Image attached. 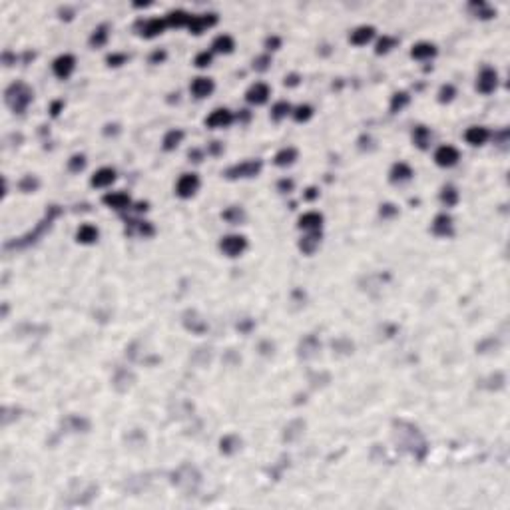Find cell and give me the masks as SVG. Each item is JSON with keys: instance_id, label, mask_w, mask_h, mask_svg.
<instances>
[{"instance_id": "1", "label": "cell", "mask_w": 510, "mask_h": 510, "mask_svg": "<svg viewBox=\"0 0 510 510\" xmlns=\"http://www.w3.org/2000/svg\"><path fill=\"white\" fill-rule=\"evenodd\" d=\"M4 100H6V104L10 106L12 112L22 114L24 110L28 108V104L32 102V90H30L24 82H14V84H10V86L6 88Z\"/></svg>"}, {"instance_id": "2", "label": "cell", "mask_w": 510, "mask_h": 510, "mask_svg": "<svg viewBox=\"0 0 510 510\" xmlns=\"http://www.w3.org/2000/svg\"><path fill=\"white\" fill-rule=\"evenodd\" d=\"M261 167H263V163L259 162V160H247V162L235 163L232 167H228L223 176L230 178V180H235V178H253V176H257L261 172Z\"/></svg>"}, {"instance_id": "3", "label": "cell", "mask_w": 510, "mask_h": 510, "mask_svg": "<svg viewBox=\"0 0 510 510\" xmlns=\"http://www.w3.org/2000/svg\"><path fill=\"white\" fill-rule=\"evenodd\" d=\"M219 247H221V251L225 255L237 257V255H241L245 249H247V239H245L243 235H225V237L221 239Z\"/></svg>"}, {"instance_id": "4", "label": "cell", "mask_w": 510, "mask_h": 510, "mask_svg": "<svg viewBox=\"0 0 510 510\" xmlns=\"http://www.w3.org/2000/svg\"><path fill=\"white\" fill-rule=\"evenodd\" d=\"M197 187H200V178L195 176V174H184L180 180H178V184H176V193L180 195V197H191L195 191H197Z\"/></svg>"}, {"instance_id": "5", "label": "cell", "mask_w": 510, "mask_h": 510, "mask_svg": "<svg viewBox=\"0 0 510 510\" xmlns=\"http://www.w3.org/2000/svg\"><path fill=\"white\" fill-rule=\"evenodd\" d=\"M496 86H498V74L492 68H483L476 80V90L483 94H490L496 90Z\"/></svg>"}, {"instance_id": "6", "label": "cell", "mask_w": 510, "mask_h": 510, "mask_svg": "<svg viewBox=\"0 0 510 510\" xmlns=\"http://www.w3.org/2000/svg\"><path fill=\"white\" fill-rule=\"evenodd\" d=\"M459 158H461V154H459V150H457L455 146H441V148L435 152V162L439 163L441 167H450V165H455V163L459 162Z\"/></svg>"}, {"instance_id": "7", "label": "cell", "mask_w": 510, "mask_h": 510, "mask_svg": "<svg viewBox=\"0 0 510 510\" xmlns=\"http://www.w3.org/2000/svg\"><path fill=\"white\" fill-rule=\"evenodd\" d=\"M76 68V58L72 56V54H62V56H58L56 60H54V64H52V70H54V74L58 76V78H68L70 74L74 72Z\"/></svg>"}, {"instance_id": "8", "label": "cell", "mask_w": 510, "mask_h": 510, "mask_svg": "<svg viewBox=\"0 0 510 510\" xmlns=\"http://www.w3.org/2000/svg\"><path fill=\"white\" fill-rule=\"evenodd\" d=\"M232 122H233V114L228 108H217V110H213L206 118V126L208 128H228Z\"/></svg>"}, {"instance_id": "9", "label": "cell", "mask_w": 510, "mask_h": 510, "mask_svg": "<svg viewBox=\"0 0 510 510\" xmlns=\"http://www.w3.org/2000/svg\"><path fill=\"white\" fill-rule=\"evenodd\" d=\"M269 86L267 84H263V82H257L253 84L247 94H245V100L249 102V104H255V106H261V104H265L267 102V98H269Z\"/></svg>"}, {"instance_id": "10", "label": "cell", "mask_w": 510, "mask_h": 510, "mask_svg": "<svg viewBox=\"0 0 510 510\" xmlns=\"http://www.w3.org/2000/svg\"><path fill=\"white\" fill-rule=\"evenodd\" d=\"M323 225V215L317 211H307L299 217V228L307 232H319Z\"/></svg>"}, {"instance_id": "11", "label": "cell", "mask_w": 510, "mask_h": 510, "mask_svg": "<svg viewBox=\"0 0 510 510\" xmlns=\"http://www.w3.org/2000/svg\"><path fill=\"white\" fill-rule=\"evenodd\" d=\"M215 22H217V16H215V14H200V16H191L187 28H189L193 34H202L206 28L213 26Z\"/></svg>"}, {"instance_id": "12", "label": "cell", "mask_w": 510, "mask_h": 510, "mask_svg": "<svg viewBox=\"0 0 510 510\" xmlns=\"http://www.w3.org/2000/svg\"><path fill=\"white\" fill-rule=\"evenodd\" d=\"M114 182H116V172L112 167H100L90 180V184L94 187H106L110 184H114Z\"/></svg>"}, {"instance_id": "13", "label": "cell", "mask_w": 510, "mask_h": 510, "mask_svg": "<svg viewBox=\"0 0 510 510\" xmlns=\"http://www.w3.org/2000/svg\"><path fill=\"white\" fill-rule=\"evenodd\" d=\"M213 80L211 78H195L193 82H191V86H189V90H191V94L195 96V98H206V96H209V94L213 92Z\"/></svg>"}, {"instance_id": "14", "label": "cell", "mask_w": 510, "mask_h": 510, "mask_svg": "<svg viewBox=\"0 0 510 510\" xmlns=\"http://www.w3.org/2000/svg\"><path fill=\"white\" fill-rule=\"evenodd\" d=\"M488 138H490V132H488L487 128H483V126H472V128H468L466 134H464V139H466L470 146H483Z\"/></svg>"}, {"instance_id": "15", "label": "cell", "mask_w": 510, "mask_h": 510, "mask_svg": "<svg viewBox=\"0 0 510 510\" xmlns=\"http://www.w3.org/2000/svg\"><path fill=\"white\" fill-rule=\"evenodd\" d=\"M104 204L114 209H126L130 204H132V200H130V195L124 193V191H114V193H106V195H104Z\"/></svg>"}, {"instance_id": "16", "label": "cell", "mask_w": 510, "mask_h": 510, "mask_svg": "<svg viewBox=\"0 0 510 510\" xmlns=\"http://www.w3.org/2000/svg\"><path fill=\"white\" fill-rule=\"evenodd\" d=\"M375 36V28L373 26H359L351 32V42L355 46H365L369 40Z\"/></svg>"}, {"instance_id": "17", "label": "cell", "mask_w": 510, "mask_h": 510, "mask_svg": "<svg viewBox=\"0 0 510 510\" xmlns=\"http://www.w3.org/2000/svg\"><path fill=\"white\" fill-rule=\"evenodd\" d=\"M433 232L437 235H452V217L446 213H439L433 221Z\"/></svg>"}, {"instance_id": "18", "label": "cell", "mask_w": 510, "mask_h": 510, "mask_svg": "<svg viewBox=\"0 0 510 510\" xmlns=\"http://www.w3.org/2000/svg\"><path fill=\"white\" fill-rule=\"evenodd\" d=\"M435 54H437V48H435V44H431V42H418V44H415L413 50H411V56L417 58V60L433 58Z\"/></svg>"}, {"instance_id": "19", "label": "cell", "mask_w": 510, "mask_h": 510, "mask_svg": "<svg viewBox=\"0 0 510 510\" xmlns=\"http://www.w3.org/2000/svg\"><path fill=\"white\" fill-rule=\"evenodd\" d=\"M163 28H165V20H162V18H152V20H148V22L141 26V36L154 38V36L162 34Z\"/></svg>"}, {"instance_id": "20", "label": "cell", "mask_w": 510, "mask_h": 510, "mask_svg": "<svg viewBox=\"0 0 510 510\" xmlns=\"http://www.w3.org/2000/svg\"><path fill=\"white\" fill-rule=\"evenodd\" d=\"M98 235H100V232H98V228H94V225H90V223H84V225H80V230L76 232V239L80 241V243H94L96 239H98Z\"/></svg>"}, {"instance_id": "21", "label": "cell", "mask_w": 510, "mask_h": 510, "mask_svg": "<svg viewBox=\"0 0 510 510\" xmlns=\"http://www.w3.org/2000/svg\"><path fill=\"white\" fill-rule=\"evenodd\" d=\"M413 178V169L407 165V163L399 162L394 163L393 167H391V182H407V180H411Z\"/></svg>"}, {"instance_id": "22", "label": "cell", "mask_w": 510, "mask_h": 510, "mask_svg": "<svg viewBox=\"0 0 510 510\" xmlns=\"http://www.w3.org/2000/svg\"><path fill=\"white\" fill-rule=\"evenodd\" d=\"M295 160H297V150L295 148H283V150H279L277 154H275V158H273L275 165H279V167L291 165Z\"/></svg>"}, {"instance_id": "23", "label": "cell", "mask_w": 510, "mask_h": 510, "mask_svg": "<svg viewBox=\"0 0 510 510\" xmlns=\"http://www.w3.org/2000/svg\"><path fill=\"white\" fill-rule=\"evenodd\" d=\"M189 20H191V16L187 14L186 10H172V12H167V16H165V24H167V26H176V28L187 26Z\"/></svg>"}, {"instance_id": "24", "label": "cell", "mask_w": 510, "mask_h": 510, "mask_svg": "<svg viewBox=\"0 0 510 510\" xmlns=\"http://www.w3.org/2000/svg\"><path fill=\"white\" fill-rule=\"evenodd\" d=\"M413 141L415 146L420 148V150H427L429 148V141H431V130L427 126H417L413 130Z\"/></svg>"}, {"instance_id": "25", "label": "cell", "mask_w": 510, "mask_h": 510, "mask_svg": "<svg viewBox=\"0 0 510 510\" xmlns=\"http://www.w3.org/2000/svg\"><path fill=\"white\" fill-rule=\"evenodd\" d=\"M317 351H319V341H317L313 335H307V337L301 341V345H299V355L305 357V359H309V357H313Z\"/></svg>"}, {"instance_id": "26", "label": "cell", "mask_w": 510, "mask_h": 510, "mask_svg": "<svg viewBox=\"0 0 510 510\" xmlns=\"http://www.w3.org/2000/svg\"><path fill=\"white\" fill-rule=\"evenodd\" d=\"M184 317H186V319H184L186 327L187 329H191L193 333H204V331L208 329V325L204 323V319H200V317H197V313H195V311H187Z\"/></svg>"}, {"instance_id": "27", "label": "cell", "mask_w": 510, "mask_h": 510, "mask_svg": "<svg viewBox=\"0 0 510 510\" xmlns=\"http://www.w3.org/2000/svg\"><path fill=\"white\" fill-rule=\"evenodd\" d=\"M184 139V132L182 130H169L165 136H163V150L165 152H172L176 150Z\"/></svg>"}, {"instance_id": "28", "label": "cell", "mask_w": 510, "mask_h": 510, "mask_svg": "<svg viewBox=\"0 0 510 510\" xmlns=\"http://www.w3.org/2000/svg\"><path fill=\"white\" fill-rule=\"evenodd\" d=\"M319 239H321V235L319 232H311L307 237H303L301 243H299V247L303 249V253L311 255L315 249H317V245H319Z\"/></svg>"}, {"instance_id": "29", "label": "cell", "mask_w": 510, "mask_h": 510, "mask_svg": "<svg viewBox=\"0 0 510 510\" xmlns=\"http://www.w3.org/2000/svg\"><path fill=\"white\" fill-rule=\"evenodd\" d=\"M233 48H235V42H233L232 36H228V34H221V36H217V38L213 40V50H215V52L230 54Z\"/></svg>"}, {"instance_id": "30", "label": "cell", "mask_w": 510, "mask_h": 510, "mask_svg": "<svg viewBox=\"0 0 510 510\" xmlns=\"http://www.w3.org/2000/svg\"><path fill=\"white\" fill-rule=\"evenodd\" d=\"M108 36H110L108 26H106V24H102V26H98V28L94 30V34L90 36V44H92L94 48L104 46V44L108 42Z\"/></svg>"}, {"instance_id": "31", "label": "cell", "mask_w": 510, "mask_h": 510, "mask_svg": "<svg viewBox=\"0 0 510 510\" xmlns=\"http://www.w3.org/2000/svg\"><path fill=\"white\" fill-rule=\"evenodd\" d=\"M223 219L230 221V223H233V225H237V223H241V221L245 219V211H243V208L232 206V208H228L223 211Z\"/></svg>"}, {"instance_id": "32", "label": "cell", "mask_w": 510, "mask_h": 510, "mask_svg": "<svg viewBox=\"0 0 510 510\" xmlns=\"http://www.w3.org/2000/svg\"><path fill=\"white\" fill-rule=\"evenodd\" d=\"M441 202L444 206H455L457 202H459V191H457V187L455 186H444L441 191Z\"/></svg>"}, {"instance_id": "33", "label": "cell", "mask_w": 510, "mask_h": 510, "mask_svg": "<svg viewBox=\"0 0 510 510\" xmlns=\"http://www.w3.org/2000/svg\"><path fill=\"white\" fill-rule=\"evenodd\" d=\"M239 444H241V441H239L237 437L228 435V437H223V439H221V442H219V448H221V452H223V455H232V452H235V450L239 448Z\"/></svg>"}, {"instance_id": "34", "label": "cell", "mask_w": 510, "mask_h": 510, "mask_svg": "<svg viewBox=\"0 0 510 510\" xmlns=\"http://www.w3.org/2000/svg\"><path fill=\"white\" fill-rule=\"evenodd\" d=\"M407 104H409V94L407 92H396L393 98H391V112H393V114L394 112H401Z\"/></svg>"}, {"instance_id": "35", "label": "cell", "mask_w": 510, "mask_h": 510, "mask_svg": "<svg viewBox=\"0 0 510 510\" xmlns=\"http://www.w3.org/2000/svg\"><path fill=\"white\" fill-rule=\"evenodd\" d=\"M38 186H40V182H38V178H34V176H24L22 180H20V184H18L20 191H24V193L36 191Z\"/></svg>"}, {"instance_id": "36", "label": "cell", "mask_w": 510, "mask_h": 510, "mask_svg": "<svg viewBox=\"0 0 510 510\" xmlns=\"http://www.w3.org/2000/svg\"><path fill=\"white\" fill-rule=\"evenodd\" d=\"M287 114H291L289 102H277V104L271 108V118H273V120H283Z\"/></svg>"}, {"instance_id": "37", "label": "cell", "mask_w": 510, "mask_h": 510, "mask_svg": "<svg viewBox=\"0 0 510 510\" xmlns=\"http://www.w3.org/2000/svg\"><path fill=\"white\" fill-rule=\"evenodd\" d=\"M301 427H305V422L301 420H295V422H291L287 429H285V441H295L299 435H301Z\"/></svg>"}, {"instance_id": "38", "label": "cell", "mask_w": 510, "mask_h": 510, "mask_svg": "<svg viewBox=\"0 0 510 510\" xmlns=\"http://www.w3.org/2000/svg\"><path fill=\"white\" fill-rule=\"evenodd\" d=\"M393 46H396V38H393V36H383V38L377 42L375 52H377V54H387Z\"/></svg>"}, {"instance_id": "39", "label": "cell", "mask_w": 510, "mask_h": 510, "mask_svg": "<svg viewBox=\"0 0 510 510\" xmlns=\"http://www.w3.org/2000/svg\"><path fill=\"white\" fill-rule=\"evenodd\" d=\"M311 116H313V108H311V106H307V104H301V106H297V108L293 110V118H295V122H307Z\"/></svg>"}, {"instance_id": "40", "label": "cell", "mask_w": 510, "mask_h": 510, "mask_svg": "<svg viewBox=\"0 0 510 510\" xmlns=\"http://www.w3.org/2000/svg\"><path fill=\"white\" fill-rule=\"evenodd\" d=\"M470 8H472V10H476V14H478L480 18H492V16H494L492 8H488L485 2H472V4H470Z\"/></svg>"}, {"instance_id": "41", "label": "cell", "mask_w": 510, "mask_h": 510, "mask_svg": "<svg viewBox=\"0 0 510 510\" xmlns=\"http://www.w3.org/2000/svg\"><path fill=\"white\" fill-rule=\"evenodd\" d=\"M457 96V90H455V86L452 84H444L441 88V92H439V102L442 104H446V102H450L452 98Z\"/></svg>"}, {"instance_id": "42", "label": "cell", "mask_w": 510, "mask_h": 510, "mask_svg": "<svg viewBox=\"0 0 510 510\" xmlns=\"http://www.w3.org/2000/svg\"><path fill=\"white\" fill-rule=\"evenodd\" d=\"M84 165H86V158L82 156V154H76V156H72L68 162V169L70 172H82L84 169Z\"/></svg>"}, {"instance_id": "43", "label": "cell", "mask_w": 510, "mask_h": 510, "mask_svg": "<svg viewBox=\"0 0 510 510\" xmlns=\"http://www.w3.org/2000/svg\"><path fill=\"white\" fill-rule=\"evenodd\" d=\"M193 64L197 66V68H206V66H209L211 64V52H200L197 56H195V60H193Z\"/></svg>"}, {"instance_id": "44", "label": "cell", "mask_w": 510, "mask_h": 510, "mask_svg": "<svg viewBox=\"0 0 510 510\" xmlns=\"http://www.w3.org/2000/svg\"><path fill=\"white\" fill-rule=\"evenodd\" d=\"M269 64H271V58L267 56V54H263V56H257L253 60V68L257 72H263V70L269 68Z\"/></svg>"}, {"instance_id": "45", "label": "cell", "mask_w": 510, "mask_h": 510, "mask_svg": "<svg viewBox=\"0 0 510 510\" xmlns=\"http://www.w3.org/2000/svg\"><path fill=\"white\" fill-rule=\"evenodd\" d=\"M126 60H128V56L126 54H110L108 58H106V62H108V66H122V64H126Z\"/></svg>"}, {"instance_id": "46", "label": "cell", "mask_w": 510, "mask_h": 510, "mask_svg": "<svg viewBox=\"0 0 510 510\" xmlns=\"http://www.w3.org/2000/svg\"><path fill=\"white\" fill-rule=\"evenodd\" d=\"M136 225H138L139 235H144V237L154 235V225H152V223H148V221H136Z\"/></svg>"}, {"instance_id": "47", "label": "cell", "mask_w": 510, "mask_h": 510, "mask_svg": "<svg viewBox=\"0 0 510 510\" xmlns=\"http://www.w3.org/2000/svg\"><path fill=\"white\" fill-rule=\"evenodd\" d=\"M396 213H399V209H396V206H393V204H385V206H381V217H385V219L394 217Z\"/></svg>"}, {"instance_id": "48", "label": "cell", "mask_w": 510, "mask_h": 510, "mask_svg": "<svg viewBox=\"0 0 510 510\" xmlns=\"http://www.w3.org/2000/svg\"><path fill=\"white\" fill-rule=\"evenodd\" d=\"M165 56H167L165 50H154V52L150 54V62H152V64H160V62L165 60Z\"/></svg>"}, {"instance_id": "49", "label": "cell", "mask_w": 510, "mask_h": 510, "mask_svg": "<svg viewBox=\"0 0 510 510\" xmlns=\"http://www.w3.org/2000/svg\"><path fill=\"white\" fill-rule=\"evenodd\" d=\"M277 187H279V191H283V193H289L291 189H293V180H279V184H277Z\"/></svg>"}, {"instance_id": "50", "label": "cell", "mask_w": 510, "mask_h": 510, "mask_svg": "<svg viewBox=\"0 0 510 510\" xmlns=\"http://www.w3.org/2000/svg\"><path fill=\"white\" fill-rule=\"evenodd\" d=\"M265 46H267V50H277V48L281 46V40H279L277 36H269V38L265 40Z\"/></svg>"}, {"instance_id": "51", "label": "cell", "mask_w": 510, "mask_h": 510, "mask_svg": "<svg viewBox=\"0 0 510 510\" xmlns=\"http://www.w3.org/2000/svg\"><path fill=\"white\" fill-rule=\"evenodd\" d=\"M62 108H64V102H62V100H56V102L50 106V114L56 118L58 114H60V110H62Z\"/></svg>"}, {"instance_id": "52", "label": "cell", "mask_w": 510, "mask_h": 510, "mask_svg": "<svg viewBox=\"0 0 510 510\" xmlns=\"http://www.w3.org/2000/svg\"><path fill=\"white\" fill-rule=\"evenodd\" d=\"M221 150H223V146H221L219 141H211V144H209L208 152L211 154V156H219V154H221Z\"/></svg>"}, {"instance_id": "53", "label": "cell", "mask_w": 510, "mask_h": 510, "mask_svg": "<svg viewBox=\"0 0 510 510\" xmlns=\"http://www.w3.org/2000/svg\"><path fill=\"white\" fill-rule=\"evenodd\" d=\"M189 160L195 163H200L204 160V152H200V150H189Z\"/></svg>"}, {"instance_id": "54", "label": "cell", "mask_w": 510, "mask_h": 510, "mask_svg": "<svg viewBox=\"0 0 510 510\" xmlns=\"http://www.w3.org/2000/svg\"><path fill=\"white\" fill-rule=\"evenodd\" d=\"M299 84V74H289L285 78V86H297Z\"/></svg>"}, {"instance_id": "55", "label": "cell", "mask_w": 510, "mask_h": 510, "mask_svg": "<svg viewBox=\"0 0 510 510\" xmlns=\"http://www.w3.org/2000/svg\"><path fill=\"white\" fill-rule=\"evenodd\" d=\"M317 195H319V191H317L315 187H309V189L305 191V200H315Z\"/></svg>"}, {"instance_id": "56", "label": "cell", "mask_w": 510, "mask_h": 510, "mask_svg": "<svg viewBox=\"0 0 510 510\" xmlns=\"http://www.w3.org/2000/svg\"><path fill=\"white\" fill-rule=\"evenodd\" d=\"M12 60H14V58H12V54H10V52H4V54H2V62H4L6 66H10V64H12Z\"/></svg>"}, {"instance_id": "57", "label": "cell", "mask_w": 510, "mask_h": 510, "mask_svg": "<svg viewBox=\"0 0 510 510\" xmlns=\"http://www.w3.org/2000/svg\"><path fill=\"white\" fill-rule=\"evenodd\" d=\"M237 118H239V120H243V122H247V120H249V112H247V110H241V114H239Z\"/></svg>"}, {"instance_id": "58", "label": "cell", "mask_w": 510, "mask_h": 510, "mask_svg": "<svg viewBox=\"0 0 510 510\" xmlns=\"http://www.w3.org/2000/svg\"><path fill=\"white\" fill-rule=\"evenodd\" d=\"M251 325H253V323H251V321H245V323H243V325H237V327H239L241 331H249V327H251Z\"/></svg>"}]
</instances>
